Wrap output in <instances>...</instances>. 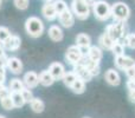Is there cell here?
<instances>
[{
    "label": "cell",
    "mask_w": 135,
    "mask_h": 118,
    "mask_svg": "<svg viewBox=\"0 0 135 118\" xmlns=\"http://www.w3.org/2000/svg\"><path fill=\"white\" fill-rule=\"evenodd\" d=\"M84 1H85L86 4L89 5V6H93V5H94V2H95V0H84Z\"/></svg>",
    "instance_id": "obj_39"
},
{
    "label": "cell",
    "mask_w": 135,
    "mask_h": 118,
    "mask_svg": "<svg viewBox=\"0 0 135 118\" xmlns=\"http://www.w3.org/2000/svg\"><path fill=\"white\" fill-rule=\"evenodd\" d=\"M11 95V91L8 90V88L5 86V84H0V99L5 97H8Z\"/></svg>",
    "instance_id": "obj_34"
},
{
    "label": "cell",
    "mask_w": 135,
    "mask_h": 118,
    "mask_svg": "<svg viewBox=\"0 0 135 118\" xmlns=\"http://www.w3.org/2000/svg\"><path fill=\"white\" fill-rule=\"evenodd\" d=\"M21 95H23L24 99H25V103H28V104H30V103L32 102V99L35 98L33 97L32 91H31L30 89H27V88H25L23 91H21Z\"/></svg>",
    "instance_id": "obj_30"
},
{
    "label": "cell",
    "mask_w": 135,
    "mask_h": 118,
    "mask_svg": "<svg viewBox=\"0 0 135 118\" xmlns=\"http://www.w3.org/2000/svg\"><path fill=\"white\" fill-rule=\"evenodd\" d=\"M5 50H4V46H2V45H0V60L1 59H4L5 58Z\"/></svg>",
    "instance_id": "obj_38"
},
{
    "label": "cell",
    "mask_w": 135,
    "mask_h": 118,
    "mask_svg": "<svg viewBox=\"0 0 135 118\" xmlns=\"http://www.w3.org/2000/svg\"><path fill=\"white\" fill-rule=\"evenodd\" d=\"M84 118H88V117H84Z\"/></svg>",
    "instance_id": "obj_44"
},
{
    "label": "cell",
    "mask_w": 135,
    "mask_h": 118,
    "mask_svg": "<svg viewBox=\"0 0 135 118\" xmlns=\"http://www.w3.org/2000/svg\"><path fill=\"white\" fill-rule=\"evenodd\" d=\"M0 103H1V106L4 107L5 110H12L14 107V105H13V102H12V99H11V97H5V98H2V99H0Z\"/></svg>",
    "instance_id": "obj_29"
},
{
    "label": "cell",
    "mask_w": 135,
    "mask_h": 118,
    "mask_svg": "<svg viewBox=\"0 0 135 118\" xmlns=\"http://www.w3.org/2000/svg\"><path fill=\"white\" fill-rule=\"evenodd\" d=\"M127 38V46L132 50H135V33H128L126 34Z\"/></svg>",
    "instance_id": "obj_33"
},
{
    "label": "cell",
    "mask_w": 135,
    "mask_h": 118,
    "mask_svg": "<svg viewBox=\"0 0 135 118\" xmlns=\"http://www.w3.org/2000/svg\"><path fill=\"white\" fill-rule=\"evenodd\" d=\"M74 72L76 73L77 78L84 80L85 83H86V81H90L91 79H93V76H91V73L88 71V70H86V67H84L83 65H81V64L74 65Z\"/></svg>",
    "instance_id": "obj_13"
},
{
    "label": "cell",
    "mask_w": 135,
    "mask_h": 118,
    "mask_svg": "<svg viewBox=\"0 0 135 118\" xmlns=\"http://www.w3.org/2000/svg\"><path fill=\"white\" fill-rule=\"evenodd\" d=\"M30 106H31V109H32V111L36 112V114H40V112H43L45 109L44 102H43L42 99H39V98H33L32 102L30 103Z\"/></svg>",
    "instance_id": "obj_23"
},
{
    "label": "cell",
    "mask_w": 135,
    "mask_h": 118,
    "mask_svg": "<svg viewBox=\"0 0 135 118\" xmlns=\"http://www.w3.org/2000/svg\"><path fill=\"white\" fill-rule=\"evenodd\" d=\"M58 19H59V23H61V25L63 26V27H72L75 24V16L74 13H72V11H70L69 8L66 9V11H64L63 13H61L58 16Z\"/></svg>",
    "instance_id": "obj_10"
},
{
    "label": "cell",
    "mask_w": 135,
    "mask_h": 118,
    "mask_svg": "<svg viewBox=\"0 0 135 118\" xmlns=\"http://www.w3.org/2000/svg\"><path fill=\"white\" fill-rule=\"evenodd\" d=\"M42 14L45 17V19L47 20H55L58 17L56 12V8L54 6V2H45L42 7Z\"/></svg>",
    "instance_id": "obj_12"
},
{
    "label": "cell",
    "mask_w": 135,
    "mask_h": 118,
    "mask_svg": "<svg viewBox=\"0 0 135 118\" xmlns=\"http://www.w3.org/2000/svg\"><path fill=\"white\" fill-rule=\"evenodd\" d=\"M131 16V8L124 2H115L112 6V18L114 23H126Z\"/></svg>",
    "instance_id": "obj_1"
},
{
    "label": "cell",
    "mask_w": 135,
    "mask_h": 118,
    "mask_svg": "<svg viewBox=\"0 0 135 118\" xmlns=\"http://www.w3.org/2000/svg\"><path fill=\"white\" fill-rule=\"evenodd\" d=\"M20 43H21V39L19 35L11 34L2 43V46H4V49L8 50V51H17L20 47Z\"/></svg>",
    "instance_id": "obj_9"
},
{
    "label": "cell",
    "mask_w": 135,
    "mask_h": 118,
    "mask_svg": "<svg viewBox=\"0 0 135 118\" xmlns=\"http://www.w3.org/2000/svg\"><path fill=\"white\" fill-rule=\"evenodd\" d=\"M0 118H6L5 116H2V115H0Z\"/></svg>",
    "instance_id": "obj_41"
},
{
    "label": "cell",
    "mask_w": 135,
    "mask_h": 118,
    "mask_svg": "<svg viewBox=\"0 0 135 118\" xmlns=\"http://www.w3.org/2000/svg\"><path fill=\"white\" fill-rule=\"evenodd\" d=\"M83 56L84 54H83V52H82V50L79 49L77 45H72V46L68 47V50L65 52V59L72 65L78 64L79 60L82 59Z\"/></svg>",
    "instance_id": "obj_6"
},
{
    "label": "cell",
    "mask_w": 135,
    "mask_h": 118,
    "mask_svg": "<svg viewBox=\"0 0 135 118\" xmlns=\"http://www.w3.org/2000/svg\"><path fill=\"white\" fill-rule=\"evenodd\" d=\"M70 89H71V90L74 91L75 93H77V95H81V93H83L84 91H85V81L82 80V79H79V78H77Z\"/></svg>",
    "instance_id": "obj_25"
},
{
    "label": "cell",
    "mask_w": 135,
    "mask_h": 118,
    "mask_svg": "<svg viewBox=\"0 0 135 118\" xmlns=\"http://www.w3.org/2000/svg\"><path fill=\"white\" fill-rule=\"evenodd\" d=\"M9 97H11L12 102H13L14 107H21V106H24V104H25V99H24L21 92H11Z\"/></svg>",
    "instance_id": "obj_24"
},
{
    "label": "cell",
    "mask_w": 135,
    "mask_h": 118,
    "mask_svg": "<svg viewBox=\"0 0 135 118\" xmlns=\"http://www.w3.org/2000/svg\"><path fill=\"white\" fill-rule=\"evenodd\" d=\"M76 79H77L76 73H75L74 71H71V72H65V74H64V77H63V79H62V80L64 81V84H65L68 88H71L72 84L75 83V80H76Z\"/></svg>",
    "instance_id": "obj_26"
},
{
    "label": "cell",
    "mask_w": 135,
    "mask_h": 118,
    "mask_svg": "<svg viewBox=\"0 0 135 118\" xmlns=\"http://www.w3.org/2000/svg\"><path fill=\"white\" fill-rule=\"evenodd\" d=\"M1 2H2V0H0V8H1V5H2Z\"/></svg>",
    "instance_id": "obj_40"
},
{
    "label": "cell",
    "mask_w": 135,
    "mask_h": 118,
    "mask_svg": "<svg viewBox=\"0 0 135 118\" xmlns=\"http://www.w3.org/2000/svg\"><path fill=\"white\" fill-rule=\"evenodd\" d=\"M105 32L114 39V42H117L119 39H121L123 35H126V25L124 23H114L107 26Z\"/></svg>",
    "instance_id": "obj_5"
},
{
    "label": "cell",
    "mask_w": 135,
    "mask_h": 118,
    "mask_svg": "<svg viewBox=\"0 0 135 118\" xmlns=\"http://www.w3.org/2000/svg\"><path fill=\"white\" fill-rule=\"evenodd\" d=\"M23 81L27 89H33L39 84V77H38V74L36 73V72L28 71L27 73H25V76H24Z\"/></svg>",
    "instance_id": "obj_14"
},
{
    "label": "cell",
    "mask_w": 135,
    "mask_h": 118,
    "mask_svg": "<svg viewBox=\"0 0 135 118\" xmlns=\"http://www.w3.org/2000/svg\"><path fill=\"white\" fill-rule=\"evenodd\" d=\"M98 43H100V45L103 47V49L105 50H112L113 45H114V39H113L112 37H110L109 34H108L107 32H104L102 35L100 37V39H98Z\"/></svg>",
    "instance_id": "obj_21"
},
{
    "label": "cell",
    "mask_w": 135,
    "mask_h": 118,
    "mask_svg": "<svg viewBox=\"0 0 135 118\" xmlns=\"http://www.w3.org/2000/svg\"><path fill=\"white\" fill-rule=\"evenodd\" d=\"M78 64H81V65H83L84 67H86V70L90 72L93 77L100 74V63H96V61H94V60H91L86 54H84V56L82 57V59L79 60Z\"/></svg>",
    "instance_id": "obj_7"
},
{
    "label": "cell",
    "mask_w": 135,
    "mask_h": 118,
    "mask_svg": "<svg viewBox=\"0 0 135 118\" xmlns=\"http://www.w3.org/2000/svg\"><path fill=\"white\" fill-rule=\"evenodd\" d=\"M54 6H55V8H56V12H57V14H58V16L69 8V7H68V5H66V2L64 1V0H55Z\"/></svg>",
    "instance_id": "obj_28"
},
{
    "label": "cell",
    "mask_w": 135,
    "mask_h": 118,
    "mask_svg": "<svg viewBox=\"0 0 135 118\" xmlns=\"http://www.w3.org/2000/svg\"><path fill=\"white\" fill-rule=\"evenodd\" d=\"M110 51L113 52V54H114L115 57L123 56V54H124V46L121 44V43H119V42H115Z\"/></svg>",
    "instance_id": "obj_27"
},
{
    "label": "cell",
    "mask_w": 135,
    "mask_h": 118,
    "mask_svg": "<svg viewBox=\"0 0 135 118\" xmlns=\"http://www.w3.org/2000/svg\"><path fill=\"white\" fill-rule=\"evenodd\" d=\"M93 12L95 18L100 21H105L112 18V6L104 0H97L94 2Z\"/></svg>",
    "instance_id": "obj_2"
},
{
    "label": "cell",
    "mask_w": 135,
    "mask_h": 118,
    "mask_svg": "<svg viewBox=\"0 0 135 118\" xmlns=\"http://www.w3.org/2000/svg\"><path fill=\"white\" fill-rule=\"evenodd\" d=\"M13 4L18 9H26L28 7V0H13Z\"/></svg>",
    "instance_id": "obj_32"
},
{
    "label": "cell",
    "mask_w": 135,
    "mask_h": 118,
    "mask_svg": "<svg viewBox=\"0 0 135 118\" xmlns=\"http://www.w3.org/2000/svg\"><path fill=\"white\" fill-rule=\"evenodd\" d=\"M9 35H11V33H9L8 28L5 26H0V43H4Z\"/></svg>",
    "instance_id": "obj_31"
},
{
    "label": "cell",
    "mask_w": 135,
    "mask_h": 118,
    "mask_svg": "<svg viewBox=\"0 0 135 118\" xmlns=\"http://www.w3.org/2000/svg\"><path fill=\"white\" fill-rule=\"evenodd\" d=\"M0 45H2V43H0Z\"/></svg>",
    "instance_id": "obj_43"
},
{
    "label": "cell",
    "mask_w": 135,
    "mask_h": 118,
    "mask_svg": "<svg viewBox=\"0 0 135 118\" xmlns=\"http://www.w3.org/2000/svg\"><path fill=\"white\" fill-rule=\"evenodd\" d=\"M126 74H127V77H128V79H135V66L133 67H129V69H127L126 71Z\"/></svg>",
    "instance_id": "obj_35"
},
{
    "label": "cell",
    "mask_w": 135,
    "mask_h": 118,
    "mask_svg": "<svg viewBox=\"0 0 135 118\" xmlns=\"http://www.w3.org/2000/svg\"><path fill=\"white\" fill-rule=\"evenodd\" d=\"M86 56H88L91 60H94V61L100 63L101 59H102V57H103V53H102V50H101L98 46H90L88 49Z\"/></svg>",
    "instance_id": "obj_18"
},
{
    "label": "cell",
    "mask_w": 135,
    "mask_h": 118,
    "mask_svg": "<svg viewBox=\"0 0 135 118\" xmlns=\"http://www.w3.org/2000/svg\"><path fill=\"white\" fill-rule=\"evenodd\" d=\"M47 33H49L50 39L54 40V42H61V40L63 39V31L57 25H52L51 27L49 28V32Z\"/></svg>",
    "instance_id": "obj_19"
},
{
    "label": "cell",
    "mask_w": 135,
    "mask_h": 118,
    "mask_svg": "<svg viewBox=\"0 0 135 118\" xmlns=\"http://www.w3.org/2000/svg\"><path fill=\"white\" fill-rule=\"evenodd\" d=\"M91 39L85 33H79L76 37V45L79 49H89L91 46Z\"/></svg>",
    "instance_id": "obj_17"
},
{
    "label": "cell",
    "mask_w": 135,
    "mask_h": 118,
    "mask_svg": "<svg viewBox=\"0 0 135 118\" xmlns=\"http://www.w3.org/2000/svg\"><path fill=\"white\" fill-rule=\"evenodd\" d=\"M71 9L74 16L79 20L88 19L89 14H90V6L84 0H72Z\"/></svg>",
    "instance_id": "obj_4"
},
{
    "label": "cell",
    "mask_w": 135,
    "mask_h": 118,
    "mask_svg": "<svg viewBox=\"0 0 135 118\" xmlns=\"http://www.w3.org/2000/svg\"><path fill=\"white\" fill-rule=\"evenodd\" d=\"M49 72L55 78V80H59V79H63L64 74H65V69L61 63H52L49 66Z\"/></svg>",
    "instance_id": "obj_11"
},
{
    "label": "cell",
    "mask_w": 135,
    "mask_h": 118,
    "mask_svg": "<svg viewBox=\"0 0 135 118\" xmlns=\"http://www.w3.org/2000/svg\"><path fill=\"white\" fill-rule=\"evenodd\" d=\"M25 30L32 38H39L44 32V24L37 17H30L25 23Z\"/></svg>",
    "instance_id": "obj_3"
},
{
    "label": "cell",
    "mask_w": 135,
    "mask_h": 118,
    "mask_svg": "<svg viewBox=\"0 0 135 118\" xmlns=\"http://www.w3.org/2000/svg\"><path fill=\"white\" fill-rule=\"evenodd\" d=\"M5 79H6V72H5V67H0V84H4Z\"/></svg>",
    "instance_id": "obj_37"
},
{
    "label": "cell",
    "mask_w": 135,
    "mask_h": 118,
    "mask_svg": "<svg viewBox=\"0 0 135 118\" xmlns=\"http://www.w3.org/2000/svg\"><path fill=\"white\" fill-rule=\"evenodd\" d=\"M128 97L132 103H135V88L129 89L128 90Z\"/></svg>",
    "instance_id": "obj_36"
},
{
    "label": "cell",
    "mask_w": 135,
    "mask_h": 118,
    "mask_svg": "<svg viewBox=\"0 0 135 118\" xmlns=\"http://www.w3.org/2000/svg\"><path fill=\"white\" fill-rule=\"evenodd\" d=\"M6 67L14 74H19L23 71V63L20 61V59L12 57V58H7Z\"/></svg>",
    "instance_id": "obj_15"
},
{
    "label": "cell",
    "mask_w": 135,
    "mask_h": 118,
    "mask_svg": "<svg viewBox=\"0 0 135 118\" xmlns=\"http://www.w3.org/2000/svg\"><path fill=\"white\" fill-rule=\"evenodd\" d=\"M115 66L120 70H123L126 71L129 67L135 66V60L132 57L128 56H120V57H115Z\"/></svg>",
    "instance_id": "obj_8"
},
{
    "label": "cell",
    "mask_w": 135,
    "mask_h": 118,
    "mask_svg": "<svg viewBox=\"0 0 135 118\" xmlns=\"http://www.w3.org/2000/svg\"><path fill=\"white\" fill-rule=\"evenodd\" d=\"M38 77H39V83L43 86H51L55 83V78L51 76L49 70L47 71H42Z\"/></svg>",
    "instance_id": "obj_20"
},
{
    "label": "cell",
    "mask_w": 135,
    "mask_h": 118,
    "mask_svg": "<svg viewBox=\"0 0 135 118\" xmlns=\"http://www.w3.org/2000/svg\"><path fill=\"white\" fill-rule=\"evenodd\" d=\"M105 80H107L108 84L113 86H117L120 83H121V77H120L119 72L114 69H109L107 72H105V76H104Z\"/></svg>",
    "instance_id": "obj_16"
},
{
    "label": "cell",
    "mask_w": 135,
    "mask_h": 118,
    "mask_svg": "<svg viewBox=\"0 0 135 118\" xmlns=\"http://www.w3.org/2000/svg\"><path fill=\"white\" fill-rule=\"evenodd\" d=\"M25 84H24L23 80H20V79L18 78H14L12 79L11 81H9V91L11 92H21V91L25 89Z\"/></svg>",
    "instance_id": "obj_22"
},
{
    "label": "cell",
    "mask_w": 135,
    "mask_h": 118,
    "mask_svg": "<svg viewBox=\"0 0 135 118\" xmlns=\"http://www.w3.org/2000/svg\"><path fill=\"white\" fill-rule=\"evenodd\" d=\"M52 1V0H46V2H51Z\"/></svg>",
    "instance_id": "obj_42"
}]
</instances>
